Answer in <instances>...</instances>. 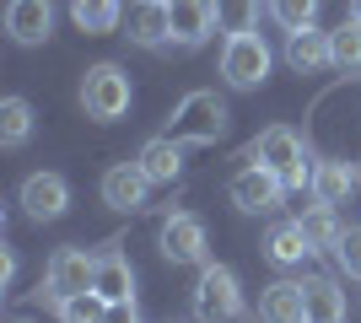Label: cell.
Segmentation results:
<instances>
[{"label": "cell", "instance_id": "cell-1", "mask_svg": "<svg viewBox=\"0 0 361 323\" xmlns=\"http://www.w3.org/2000/svg\"><path fill=\"white\" fill-rule=\"evenodd\" d=\"M130 103H135V87H130V76H124L114 60L92 65L87 76H81V108H87V119L119 124L124 113H130Z\"/></svg>", "mask_w": 361, "mask_h": 323}, {"label": "cell", "instance_id": "cell-2", "mask_svg": "<svg viewBox=\"0 0 361 323\" xmlns=\"http://www.w3.org/2000/svg\"><path fill=\"white\" fill-rule=\"evenodd\" d=\"M226 129V103L216 92H189L173 108V124H167V140L178 146H216Z\"/></svg>", "mask_w": 361, "mask_h": 323}, {"label": "cell", "instance_id": "cell-3", "mask_svg": "<svg viewBox=\"0 0 361 323\" xmlns=\"http://www.w3.org/2000/svg\"><path fill=\"white\" fill-rule=\"evenodd\" d=\"M248 162H259V167L281 172V178H286V189L313 184V167L302 162V135H297V129H286V124H270V129H259V140L248 146Z\"/></svg>", "mask_w": 361, "mask_h": 323}, {"label": "cell", "instance_id": "cell-4", "mask_svg": "<svg viewBox=\"0 0 361 323\" xmlns=\"http://www.w3.org/2000/svg\"><path fill=\"white\" fill-rule=\"evenodd\" d=\"M92 280H97V253H87V248H54V259H49V270H44V286L32 296L49 302V308H60L65 296L92 291Z\"/></svg>", "mask_w": 361, "mask_h": 323}, {"label": "cell", "instance_id": "cell-5", "mask_svg": "<svg viewBox=\"0 0 361 323\" xmlns=\"http://www.w3.org/2000/svg\"><path fill=\"white\" fill-rule=\"evenodd\" d=\"M243 318V286L226 264H200L195 280V323H232Z\"/></svg>", "mask_w": 361, "mask_h": 323}, {"label": "cell", "instance_id": "cell-6", "mask_svg": "<svg viewBox=\"0 0 361 323\" xmlns=\"http://www.w3.org/2000/svg\"><path fill=\"white\" fill-rule=\"evenodd\" d=\"M221 76L232 92H254V87H264V76H270V44L259 38V32H232L221 49Z\"/></svg>", "mask_w": 361, "mask_h": 323}, {"label": "cell", "instance_id": "cell-7", "mask_svg": "<svg viewBox=\"0 0 361 323\" xmlns=\"http://www.w3.org/2000/svg\"><path fill=\"white\" fill-rule=\"evenodd\" d=\"M157 248H162L167 264H211L205 253H211V232H205V221L189 210L167 215L162 232H157Z\"/></svg>", "mask_w": 361, "mask_h": 323}, {"label": "cell", "instance_id": "cell-8", "mask_svg": "<svg viewBox=\"0 0 361 323\" xmlns=\"http://www.w3.org/2000/svg\"><path fill=\"white\" fill-rule=\"evenodd\" d=\"M281 200H286V178L270 167H259V162H248V167L232 178V205H238L243 215H270L281 210Z\"/></svg>", "mask_w": 361, "mask_h": 323}, {"label": "cell", "instance_id": "cell-9", "mask_svg": "<svg viewBox=\"0 0 361 323\" xmlns=\"http://www.w3.org/2000/svg\"><path fill=\"white\" fill-rule=\"evenodd\" d=\"M65 205H71V184H65L60 172H27L22 178V210H27V221H60Z\"/></svg>", "mask_w": 361, "mask_h": 323}, {"label": "cell", "instance_id": "cell-10", "mask_svg": "<svg viewBox=\"0 0 361 323\" xmlns=\"http://www.w3.org/2000/svg\"><path fill=\"white\" fill-rule=\"evenodd\" d=\"M167 22L178 49H200L216 32V0H167Z\"/></svg>", "mask_w": 361, "mask_h": 323}, {"label": "cell", "instance_id": "cell-11", "mask_svg": "<svg viewBox=\"0 0 361 323\" xmlns=\"http://www.w3.org/2000/svg\"><path fill=\"white\" fill-rule=\"evenodd\" d=\"M286 65L297 76H318L334 65V32L324 27H302V32H286Z\"/></svg>", "mask_w": 361, "mask_h": 323}, {"label": "cell", "instance_id": "cell-12", "mask_svg": "<svg viewBox=\"0 0 361 323\" xmlns=\"http://www.w3.org/2000/svg\"><path fill=\"white\" fill-rule=\"evenodd\" d=\"M6 32H11V44H22V49L44 44L49 32H54V0H11V6H6Z\"/></svg>", "mask_w": 361, "mask_h": 323}, {"label": "cell", "instance_id": "cell-13", "mask_svg": "<svg viewBox=\"0 0 361 323\" xmlns=\"http://www.w3.org/2000/svg\"><path fill=\"white\" fill-rule=\"evenodd\" d=\"M151 194V178L140 172V162H114L103 172V205L108 210H140Z\"/></svg>", "mask_w": 361, "mask_h": 323}, {"label": "cell", "instance_id": "cell-14", "mask_svg": "<svg viewBox=\"0 0 361 323\" xmlns=\"http://www.w3.org/2000/svg\"><path fill=\"white\" fill-rule=\"evenodd\" d=\"M302 323H345V291L329 275L302 280Z\"/></svg>", "mask_w": 361, "mask_h": 323}, {"label": "cell", "instance_id": "cell-15", "mask_svg": "<svg viewBox=\"0 0 361 323\" xmlns=\"http://www.w3.org/2000/svg\"><path fill=\"white\" fill-rule=\"evenodd\" d=\"M92 291L103 296L108 308H114V302H135V270H130V259H124L119 248L97 253V280H92Z\"/></svg>", "mask_w": 361, "mask_h": 323}, {"label": "cell", "instance_id": "cell-16", "mask_svg": "<svg viewBox=\"0 0 361 323\" xmlns=\"http://www.w3.org/2000/svg\"><path fill=\"white\" fill-rule=\"evenodd\" d=\"M356 184H361V172L350 167V162H340V156H324L313 167V194L324 205H345L350 194H356Z\"/></svg>", "mask_w": 361, "mask_h": 323}, {"label": "cell", "instance_id": "cell-17", "mask_svg": "<svg viewBox=\"0 0 361 323\" xmlns=\"http://www.w3.org/2000/svg\"><path fill=\"white\" fill-rule=\"evenodd\" d=\"M130 38H135L140 49H162V44H173L167 0H135V11H130Z\"/></svg>", "mask_w": 361, "mask_h": 323}, {"label": "cell", "instance_id": "cell-18", "mask_svg": "<svg viewBox=\"0 0 361 323\" xmlns=\"http://www.w3.org/2000/svg\"><path fill=\"white\" fill-rule=\"evenodd\" d=\"M140 172H146L151 184H178V172H183V146L178 140H167V135H157V140H146L140 146Z\"/></svg>", "mask_w": 361, "mask_h": 323}, {"label": "cell", "instance_id": "cell-19", "mask_svg": "<svg viewBox=\"0 0 361 323\" xmlns=\"http://www.w3.org/2000/svg\"><path fill=\"white\" fill-rule=\"evenodd\" d=\"M264 259L281 264V270H291V264L313 259V243L302 237V221H275L270 237H264Z\"/></svg>", "mask_w": 361, "mask_h": 323}, {"label": "cell", "instance_id": "cell-20", "mask_svg": "<svg viewBox=\"0 0 361 323\" xmlns=\"http://www.w3.org/2000/svg\"><path fill=\"white\" fill-rule=\"evenodd\" d=\"M259 318L264 323H302V280H270L259 296Z\"/></svg>", "mask_w": 361, "mask_h": 323}, {"label": "cell", "instance_id": "cell-21", "mask_svg": "<svg viewBox=\"0 0 361 323\" xmlns=\"http://www.w3.org/2000/svg\"><path fill=\"white\" fill-rule=\"evenodd\" d=\"M297 221H302V237L313 243V253H334L340 232H345V227H340V215H334V205H324V200H318V205H307V210H302Z\"/></svg>", "mask_w": 361, "mask_h": 323}, {"label": "cell", "instance_id": "cell-22", "mask_svg": "<svg viewBox=\"0 0 361 323\" xmlns=\"http://www.w3.org/2000/svg\"><path fill=\"white\" fill-rule=\"evenodd\" d=\"M32 140V103L27 97H6L0 103V146L6 151H22Z\"/></svg>", "mask_w": 361, "mask_h": 323}, {"label": "cell", "instance_id": "cell-23", "mask_svg": "<svg viewBox=\"0 0 361 323\" xmlns=\"http://www.w3.org/2000/svg\"><path fill=\"white\" fill-rule=\"evenodd\" d=\"M119 16H124L119 0H71V22L81 32H114Z\"/></svg>", "mask_w": 361, "mask_h": 323}, {"label": "cell", "instance_id": "cell-24", "mask_svg": "<svg viewBox=\"0 0 361 323\" xmlns=\"http://www.w3.org/2000/svg\"><path fill=\"white\" fill-rule=\"evenodd\" d=\"M318 6L324 0H270V16L286 32H302V27H318Z\"/></svg>", "mask_w": 361, "mask_h": 323}, {"label": "cell", "instance_id": "cell-25", "mask_svg": "<svg viewBox=\"0 0 361 323\" xmlns=\"http://www.w3.org/2000/svg\"><path fill=\"white\" fill-rule=\"evenodd\" d=\"M54 312H60V323H103L108 318V302L97 291H81V296H65Z\"/></svg>", "mask_w": 361, "mask_h": 323}, {"label": "cell", "instance_id": "cell-26", "mask_svg": "<svg viewBox=\"0 0 361 323\" xmlns=\"http://www.w3.org/2000/svg\"><path fill=\"white\" fill-rule=\"evenodd\" d=\"M254 16H259V0H216V27L232 32H254Z\"/></svg>", "mask_w": 361, "mask_h": 323}, {"label": "cell", "instance_id": "cell-27", "mask_svg": "<svg viewBox=\"0 0 361 323\" xmlns=\"http://www.w3.org/2000/svg\"><path fill=\"white\" fill-rule=\"evenodd\" d=\"M334 70H361V22H345L334 27Z\"/></svg>", "mask_w": 361, "mask_h": 323}, {"label": "cell", "instance_id": "cell-28", "mask_svg": "<svg viewBox=\"0 0 361 323\" xmlns=\"http://www.w3.org/2000/svg\"><path fill=\"white\" fill-rule=\"evenodd\" d=\"M334 259H340V270L345 275L361 280V227H345L340 232V243H334Z\"/></svg>", "mask_w": 361, "mask_h": 323}, {"label": "cell", "instance_id": "cell-29", "mask_svg": "<svg viewBox=\"0 0 361 323\" xmlns=\"http://www.w3.org/2000/svg\"><path fill=\"white\" fill-rule=\"evenodd\" d=\"M103 323H140V312H135V302H114Z\"/></svg>", "mask_w": 361, "mask_h": 323}, {"label": "cell", "instance_id": "cell-30", "mask_svg": "<svg viewBox=\"0 0 361 323\" xmlns=\"http://www.w3.org/2000/svg\"><path fill=\"white\" fill-rule=\"evenodd\" d=\"M11 280H16V253L0 248V286H11Z\"/></svg>", "mask_w": 361, "mask_h": 323}, {"label": "cell", "instance_id": "cell-31", "mask_svg": "<svg viewBox=\"0 0 361 323\" xmlns=\"http://www.w3.org/2000/svg\"><path fill=\"white\" fill-rule=\"evenodd\" d=\"M350 22H361V0H350Z\"/></svg>", "mask_w": 361, "mask_h": 323}, {"label": "cell", "instance_id": "cell-32", "mask_svg": "<svg viewBox=\"0 0 361 323\" xmlns=\"http://www.w3.org/2000/svg\"><path fill=\"white\" fill-rule=\"evenodd\" d=\"M16 323H32V318H16Z\"/></svg>", "mask_w": 361, "mask_h": 323}]
</instances>
